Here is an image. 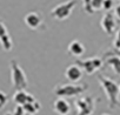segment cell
<instances>
[{
    "label": "cell",
    "mask_w": 120,
    "mask_h": 115,
    "mask_svg": "<svg viewBox=\"0 0 120 115\" xmlns=\"http://www.w3.org/2000/svg\"><path fill=\"white\" fill-rule=\"evenodd\" d=\"M12 115H25V110H24V108L21 106H17V108L14 109Z\"/></svg>",
    "instance_id": "ffe728a7"
},
{
    "label": "cell",
    "mask_w": 120,
    "mask_h": 115,
    "mask_svg": "<svg viewBox=\"0 0 120 115\" xmlns=\"http://www.w3.org/2000/svg\"><path fill=\"white\" fill-rule=\"evenodd\" d=\"M53 110L58 115H68L71 111V104L66 99L58 97L53 103Z\"/></svg>",
    "instance_id": "8fae6325"
},
{
    "label": "cell",
    "mask_w": 120,
    "mask_h": 115,
    "mask_svg": "<svg viewBox=\"0 0 120 115\" xmlns=\"http://www.w3.org/2000/svg\"><path fill=\"white\" fill-rule=\"evenodd\" d=\"M22 108H24L25 113H27V114H30V115H34V114H37V113L39 111V109H40V103L35 100V101H33V102H31V103L25 104Z\"/></svg>",
    "instance_id": "2e32d148"
},
{
    "label": "cell",
    "mask_w": 120,
    "mask_h": 115,
    "mask_svg": "<svg viewBox=\"0 0 120 115\" xmlns=\"http://www.w3.org/2000/svg\"><path fill=\"white\" fill-rule=\"evenodd\" d=\"M82 76H84V71L77 64H73V65L68 66L65 71V78L72 83L79 82L82 79Z\"/></svg>",
    "instance_id": "30bf717a"
},
{
    "label": "cell",
    "mask_w": 120,
    "mask_h": 115,
    "mask_svg": "<svg viewBox=\"0 0 120 115\" xmlns=\"http://www.w3.org/2000/svg\"><path fill=\"white\" fill-rule=\"evenodd\" d=\"M84 11L87 14H93L97 11L102 10V1L101 0H86L82 3Z\"/></svg>",
    "instance_id": "9a60e30c"
},
{
    "label": "cell",
    "mask_w": 120,
    "mask_h": 115,
    "mask_svg": "<svg viewBox=\"0 0 120 115\" xmlns=\"http://www.w3.org/2000/svg\"><path fill=\"white\" fill-rule=\"evenodd\" d=\"M0 45L6 52H10L13 48V41L11 39V35L7 31L5 22L1 19H0Z\"/></svg>",
    "instance_id": "9c48e42d"
},
{
    "label": "cell",
    "mask_w": 120,
    "mask_h": 115,
    "mask_svg": "<svg viewBox=\"0 0 120 115\" xmlns=\"http://www.w3.org/2000/svg\"><path fill=\"white\" fill-rule=\"evenodd\" d=\"M113 14H114V17H115V19H118V20L120 21V3H118V4L115 5V7H114V12H113Z\"/></svg>",
    "instance_id": "d6986e66"
},
{
    "label": "cell",
    "mask_w": 120,
    "mask_h": 115,
    "mask_svg": "<svg viewBox=\"0 0 120 115\" xmlns=\"http://www.w3.org/2000/svg\"><path fill=\"white\" fill-rule=\"evenodd\" d=\"M114 5V1H109V0H106V1H102V10L105 11H109Z\"/></svg>",
    "instance_id": "e0dca14e"
},
{
    "label": "cell",
    "mask_w": 120,
    "mask_h": 115,
    "mask_svg": "<svg viewBox=\"0 0 120 115\" xmlns=\"http://www.w3.org/2000/svg\"><path fill=\"white\" fill-rule=\"evenodd\" d=\"M119 88H120V85H119Z\"/></svg>",
    "instance_id": "7402d4cb"
},
{
    "label": "cell",
    "mask_w": 120,
    "mask_h": 115,
    "mask_svg": "<svg viewBox=\"0 0 120 115\" xmlns=\"http://www.w3.org/2000/svg\"><path fill=\"white\" fill-rule=\"evenodd\" d=\"M11 80H12V86L14 87L15 90H25L28 86V80L27 76L24 72V69L19 66L17 60H11Z\"/></svg>",
    "instance_id": "7a4b0ae2"
},
{
    "label": "cell",
    "mask_w": 120,
    "mask_h": 115,
    "mask_svg": "<svg viewBox=\"0 0 120 115\" xmlns=\"http://www.w3.org/2000/svg\"><path fill=\"white\" fill-rule=\"evenodd\" d=\"M113 46H114L116 49H119V48H120V29L116 32V35H115V39H114Z\"/></svg>",
    "instance_id": "ac0fdd59"
},
{
    "label": "cell",
    "mask_w": 120,
    "mask_h": 115,
    "mask_svg": "<svg viewBox=\"0 0 120 115\" xmlns=\"http://www.w3.org/2000/svg\"><path fill=\"white\" fill-rule=\"evenodd\" d=\"M101 115H109V114H106V113H105V114H101Z\"/></svg>",
    "instance_id": "44dd1931"
},
{
    "label": "cell",
    "mask_w": 120,
    "mask_h": 115,
    "mask_svg": "<svg viewBox=\"0 0 120 115\" xmlns=\"http://www.w3.org/2000/svg\"><path fill=\"white\" fill-rule=\"evenodd\" d=\"M100 26H101V29L107 35H112V33L115 31V27H116V21H115L114 14H112L111 12H106L102 15V19L100 21Z\"/></svg>",
    "instance_id": "ba28073f"
},
{
    "label": "cell",
    "mask_w": 120,
    "mask_h": 115,
    "mask_svg": "<svg viewBox=\"0 0 120 115\" xmlns=\"http://www.w3.org/2000/svg\"><path fill=\"white\" fill-rule=\"evenodd\" d=\"M75 64L84 71L85 74L92 75L93 73L102 68L104 61L99 56H94V58H88V59H84V60H77Z\"/></svg>",
    "instance_id": "8992f818"
},
{
    "label": "cell",
    "mask_w": 120,
    "mask_h": 115,
    "mask_svg": "<svg viewBox=\"0 0 120 115\" xmlns=\"http://www.w3.org/2000/svg\"><path fill=\"white\" fill-rule=\"evenodd\" d=\"M67 52H68L70 55L79 58V56L84 55V53H85V46H84V43H82L81 41H79V40H73V41H71V42L68 43Z\"/></svg>",
    "instance_id": "5bb4252c"
},
{
    "label": "cell",
    "mask_w": 120,
    "mask_h": 115,
    "mask_svg": "<svg viewBox=\"0 0 120 115\" xmlns=\"http://www.w3.org/2000/svg\"><path fill=\"white\" fill-rule=\"evenodd\" d=\"M87 85H78V83H70V85H58L54 88V93L59 97H73L80 95L87 90Z\"/></svg>",
    "instance_id": "3957f363"
},
{
    "label": "cell",
    "mask_w": 120,
    "mask_h": 115,
    "mask_svg": "<svg viewBox=\"0 0 120 115\" xmlns=\"http://www.w3.org/2000/svg\"><path fill=\"white\" fill-rule=\"evenodd\" d=\"M106 65H108L116 75H120V52L106 53Z\"/></svg>",
    "instance_id": "7c38bea8"
},
{
    "label": "cell",
    "mask_w": 120,
    "mask_h": 115,
    "mask_svg": "<svg viewBox=\"0 0 120 115\" xmlns=\"http://www.w3.org/2000/svg\"><path fill=\"white\" fill-rule=\"evenodd\" d=\"M75 4H77V1H65V3L56 5L51 11L52 18L55 19V20H59V21L68 19L70 15L72 14V11H73Z\"/></svg>",
    "instance_id": "5b68a950"
},
{
    "label": "cell",
    "mask_w": 120,
    "mask_h": 115,
    "mask_svg": "<svg viewBox=\"0 0 120 115\" xmlns=\"http://www.w3.org/2000/svg\"><path fill=\"white\" fill-rule=\"evenodd\" d=\"M13 101H14L18 106L24 107L25 104L35 101V99H34L33 95H31L30 93H27L26 90H17V92L14 93V95H13Z\"/></svg>",
    "instance_id": "4fadbf2b"
},
{
    "label": "cell",
    "mask_w": 120,
    "mask_h": 115,
    "mask_svg": "<svg viewBox=\"0 0 120 115\" xmlns=\"http://www.w3.org/2000/svg\"><path fill=\"white\" fill-rule=\"evenodd\" d=\"M99 99L92 96H81L75 100L74 106L77 108V115H92L95 109V103Z\"/></svg>",
    "instance_id": "277c9868"
},
{
    "label": "cell",
    "mask_w": 120,
    "mask_h": 115,
    "mask_svg": "<svg viewBox=\"0 0 120 115\" xmlns=\"http://www.w3.org/2000/svg\"><path fill=\"white\" fill-rule=\"evenodd\" d=\"M25 24L27 25L28 28L33 29V31H39L41 27L42 29H45V22H44V18L39 12H30L25 15Z\"/></svg>",
    "instance_id": "52a82bcc"
},
{
    "label": "cell",
    "mask_w": 120,
    "mask_h": 115,
    "mask_svg": "<svg viewBox=\"0 0 120 115\" xmlns=\"http://www.w3.org/2000/svg\"><path fill=\"white\" fill-rule=\"evenodd\" d=\"M98 80H99V83H100L101 88L104 89L106 96H107L108 107L112 109L120 107V102H119L120 88H119L118 82H115L114 80H112L107 76H104V75H98Z\"/></svg>",
    "instance_id": "6da1fadb"
}]
</instances>
